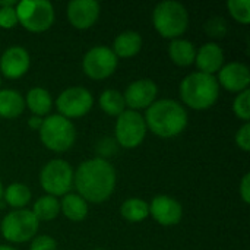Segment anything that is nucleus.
<instances>
[{
	"label": "nucleus",
	"mask_w": 250,
	"mask_h": 250,
	"mask_svg": "<svg viewBox=\"0 0 250 250\" xmlns=\"http://www.w3.org/2000/svg\"><path fill=\"white\" fill-rule=\"evenodd\" d=\"M78 195L85 202H105L116 188V170L104 158H91L79 164L73 173Z\"/></svg>",
	"instance_id": "f257e3e1"
},
{
	"label": "nucleus",
	"mask_w": 250,
	"mask_h": 250,
	"mask_svg": "<svg viewBox=\"0 0 250 250\" xmlns=\"http://www.w3.org/2000/svg\"><path fill=\"white\" fill-rule=\"evenodd\" d=\"M145 125L160 138H174L188 126V113L180 103L174 100L154 101L145 114Z\"/></svg>",
	"instance_id": "f03ea898"
},
{
	"label": "nucleus",
	"mask_w": 250,
	"mask_h": 250,
	"mask_svg": "<svg viewBox=\"0 0 250 250\" xmlns=\"http://www.w3.org/2000/svg\"><path fill=\"white\" fill-rule=\"evenodd\" d=\"M220 95V85L212 75L193 72L180 83L182 101L193 110H207L212 107Z\"/></svg>",
	"instance_id": "7ed1b4c3"
},
{
	"label": "nucleus",
	"mask_w": 250,
	"mask_h": 250,
	"mask_svg": "<svg viewBox=\"0 0 250 250\" xmlns=\"http://www.w3.org/2000/svg\"><path fill=\"white\" fill-rule=\"evenodd\" d=\"M152 23L161 37L176 40L186 32L189 25V13L179 1H161L152 12Z\"/></svg>",
	"instance_id": "20e7f679"
},
{
	"label": "nucleus",
	"mask_w": 250,
	"mask_h": 250,
	"mask_svg": "<svg viewBox=\"0 0 250 250\" xmlns=\"http://www.w3.org/2000/svg\"><path fill=\"white\" fill-rule=\"evenodd\" d=\"M41 142L45 148L54 152H64L75 144L76 130L72 122L60 114L45 117L38 129Z\"/></svg>",
	"instance_id": "39448f33"
},
{
	"label": "nucleus",
	"mask_w": 250,
	"mask_h": 250,
	"mask_svg": "<svg viewBox=\"0 0 250 250\" xmlns=\"http://www.w3.org/2000/svg\"><path fill=\"white\" fill-rule=\"evenodd\" d=\"M18 23L29 32H44L54 23V7L47 0H23L16 4Z\"/></svg>",
	"instance_id": "423d86ee"
},
{
	"label": "nucleus",
	"mask_w": 250,
	"mask_h": 250,
	"mask_svg": "<svg viewBox=\"0 0 250 250\" xmlns=\"http://www.w3.org/2000/svg\"><path fill=\"white\" fill-rule=\"evenodd\" d=\"M40 227V221L32 211L16 209L4 215L0 224V231L4 240L10 243H25L35 237Z\"/></svg>",
	"instance_id": "0eeeda50"
},
{
	"label": "nucleus",
	"mask_w": 250,
	"mask_h": 250,
	"mask_svg": "<svg viewBox=\"0 0 250 250\" xmlns=\"http://www.w3.org/2000/svg\"><path fill=\"white\" fill-rule=\"evenodd\" d=\"M40 183L50 196H64L73 186V168L64 160H51L42 167Z\"/></svg>",
	"instance_id": "6e6552de"
},
{
	"label": "nucleus",
	"mask_w": 250,
	"mask_h": 250,
	"mask_svg": "<svg viewBox=\"0 0 250 250\" xmlns=\"http://www.w3.org/2000/svg\"><path fill=\"white\" fill-rule=\"evenodd\" d=\"M146 135V125L144 117L133 110H125L117 116L116 122V139L123 148L139 146Z\"/></svg>",
	"instance_id": "1a4fd4ad"
},
{
	"label": "nucleus",
	"mask_w": 250,
	"mask_h": 250,
	"mask_svg": "<svg viewBox=\"0 0 250 250\" xmlns=\"http://www.w3.org/2000/svg\"><path fill=\"white\" fill-rule=\"evenodd\" d=\"M117 67V57L111 48L97 45L86 51L82 60V69L86 76L95 81L110 78Z\"/></svg>",
	"instance_id": "9d476101"
},
{
	"label": "nucleus",
	"mask_w": 250,
	"mask_h": 250,
	"mask_svg": "<svg viewBox=\"0 0 250 250\" xmlns=\"http://www.w3.org/2000/svg\"><path fill=\"white\" fill-rule=\"evenodd\" d=\"M94 105L92 94L82 86H72L64 89L56 100V107L60 116L66 119L83 117Z\"/></svg>",
	"instance_id": "9b49d317"
},
{
	"label": "nucleus",
	"mask_w": 250,
	"mask_h": 250,
	"mask_svg": "<svg viewBox=\"0 0 250 250\" xmlns=\"http://www.w3.org/2000/svg\"><path fill=\"white\" fill-rule=\"evenodd\" d=\"M157 94H158V88L154 81L138 79L126 88L123 98L126 105L130 107V110L136 111V110L148 108L155 101Z\"/></svg>",
	"instance_id": "f8f14e48"
},
{
	"label": "nucleus",
	"mask_w": 250,
	"mask_h": 250,
	"mask_svg": "<svg viewBox=\"0 0 250 250\" xmlns=\"http://www.w3.org/2000/svg\"><path fill=\"white\" fill-rule=\"evenodd\" d=\"M149 215H152V218L158 224L164 227H171L180 223L183 217V208L180 202H177L174 198L158 195L152 199L149 205Z\"/></svg>",
	"instance_id": "ddd939ff"
},
{
	"label": "nucleus",
	"mask_w": 250,
	"mask_h": 250,
	"mask_svg": "<svg viewBox=\"0 0 250 250\" xmlns=\"http://www.w3.org/2000/svg\"><path fill=\"white\" fill-rule=\"evenodd\" d=\"M31 64L29 53L19 45L9 47L0 57V70L9 79H18L23 76Z\"/></svg>",
	"instance_id": "4468645a"
},
{
	"label": "nucleus",
	"mask_w": 250,
	"mask_h": 250,
	"mask_svg": "<svg viewBox=\"0 0 250 250\" xmlns=\"http://www.w3.org/2000/svg\"><path fill=\"white\" fill-rule=\"evenodd\" d=\"M100 16V4L95 0H72L67 4V19L78 29L91 28Z\"/></svg>",
	"instance_id": "2eb2a0df"
},
{
	"label": "nucleus",
	"mask_w": 250,
	"mask_h": 250,
	"mask_svg": "<svg viewBox=\"0 0 250 250\" xmlns=\"http://www.w3.org/2000/svg\"><path fill=\"white\" fill-rule=\"evenodd\" d=\"M218 85L231 92H242L249 89L250 72L245 63L233 62L223 66L218 72Z\"/></svg>",
	"instance_id": "dca6fc26"
},
{
	"label": "nucleus",
	"mask_w": 250,
	"mask_h": 250,
	"mask_svg": "<svg viewBox=\"0 0 250 250\" xmlns=\"http://www.w3.org/2000/svg\"><path fill=\"white\" fill-rule=\"evenodd\" d=\"M195 63L199 72L214 76V73L220 72V69L224 66V53L218 44L207 42L196 50Z\"/></svg>",
	"instance_id": "f3484780"
},
{
	"label": "nucleus",
	"mask_w": 250,
	"mask_h": 250,
	"mask_svg": "<svg viewBox=\"0 0 250 250\" xmlns=\"http://www.w3.org/2000/svg\"><path fill=\"white\" fill-rule=\"evenodd\" d=\"M142 48V37L136 31H125L119 34L113 44V53L116 57L129 59L136 56Z\"/></svg>",
	"instance_id": "a211bd4d"
},
{
	"label": "nucleus",
	"mask_w": 250,
	"mask_h": 250,
	"mask_svg": "<svg viewBox=\"0 0 250 250\" xmlns=\"http://www.w3.org/2000/svg\"><path fill=\"white\" fill-rule=\"evenodd\" d=\"M168 56L174 64H177L180 67H186V66H190L192 63H195L196 48L190 41L176 38L168 45Z\"/></svg>",
	"instance_id": "6ab92c4d"
},
{
	"label": "nucleus",
	"mask_w": 250,
	"mask_h": 250,
	"mask_svg": "<svg viewBox=\"0 0 250 250\" xmlns=\"http://www.w3.org/2000/svg\"><path fill=\"white\" fill-rule=\"evenodd\" d=\"M25 105L31 110V113L37 117L47 116L51 111L53 107V100L51 95L47 89L35 86L28 91L26 98H25Z\"/></svg>",
	"instance_id": "aec40b11"
},
{
	"label": "nucleus",
	"mask_w": 250,
	"mask_h": 250,
	"mask_svg": "<svg viewBox=\"0 0 250 250\" xmlns=\"http://www.w3.org/2000/svg\"><path fill=\"white\" fill-rule=\"evenodd\" d=\"M25 108V100L15 89H0V117L16 119Z\"/></svg>",
	"instance_id": "412c9836"
},
{
	"label": "nucleus",
	"mask_w": 250,
	"mask_h": 250,
	"mask_svg": "<svg viewBox=\"0 0 250 250\" xmlns=\"http://www.w3.org/2000/svg\"><path fill=\"white\" fill-rule=\"evenodd\" d=\"M60 211L67 220L79 223L83 221L88 215V204L79 195L67 193L63 196V201L60 202Z\"/></svg>",
	"instance_id": "4be33fe9"
},
{
	"label": "nucleus",
	"mask_w": 250,
	"mask_h": 250,
	"mask_svg": "<svg viewBox=\"0 0 250 250\" xmlns=\"http://www.w3.org/2000/svg\"><path fill=\"white\" fill-rule=\"evenodd\" d=\"M59 212H60V202L57 201V198L50 195L38 198L32 208V214L38 221H51L59 215Z\"/></svg>",
	"instance_id": "5701e85b"
},
{
	"label": "nucleus",
	"mask_w": 250,
	"mask_h": 250,
	"mask_svg": "<svg viewBox=\"0 0 250 250\" xmlns=\"http://www.w3.org/2000/svg\"><path fill=\"white\" fill-rule=\"evenodd\" d=\"M4 201L9 207L15 209H23L31 201V190L23 183H12L3 190Z\"/></svg>",
	"instance_id": "b1692460"
},
{
	"label": "nucleus",
	"mask_w": 250,
	"mask_h": 250,
	"mask_svg": "<svg viewBox=\"0 0 250 250\" xmlns=\"http://www.w3.org/2000/svg\"><path fill=\"white\" fill-rule=\"evenodd\" d=\"M120 214L130 223H139L149 215V205L139 198H130L122 204Z\"/></svg>",
	"instance_id": "393cba45"
},
{
	"label": "nucleus",
	"mask_w": 250,
	"mask_h": 250,
	"mask_svg": "<svg viewBox=\"0 0 250 250\" xmlns=\"http://www.w3.org/2000/svg\"><path fill=\"white\" fill-rule=\"evenodd\" d=\"M100 107L108 116H120L126 108L123 94L119 92L117 89H105L100 95Z\"/></svg>",
	"instance_id": "a878e982"
},
{
	"label": "nucleus",
	"mask_w": 250,
	"mask_h": 250,
	"mask_svg": "<svg viewBox=\"0 0 250 250\" xmlns=\"http://www.w3.org/2000/svg\"><path fill=\"white\" fill-rule=\"evenodd\" d=\"M230 15L240 23L248 25L250 22V1L249 0H230L227 3Z\"/></svg>",
	"instance_id": "bb28decb"
},
{
	"label": "nucleus",
	"mask_w": 250,
	"mask_h": 250,
	"mask_svg": "<svg viewBox=\"0 0 250 250\" xmlns=\"http://www.w3.org/2000/svg\"><path fill=\"white\" fill-rule=\"evenodd\" d=\"M233 111L234 114L240 119L245 120L246 123H249L250 120V91H242L239 92V95L234 98L233 103Z\"/></svg>",
	"instance_id": "cd10ccee"
},
{
	"label": "nucleus",
	"mask_w": 250,
	"mask_h": 250,
	"mask_svg": "<svg viewBox=\"0 0 250 250\" xmlns=\"http://www.w3.org/2000/svg\"><path fill=\"white\" fill-rule=\"evenodd\" d=\"M18 25L16 6L13 7H0V28L10 29Z\"/></svg>",
	"instance_id": "c85d7f7f"
},
{
	"label": "nucleus",
	"mask_w": 250,
	"mask_h": 250,
	"mask_svg": "<svg viewBox=\"0 0 250 250\" xmlns=\"http://www.w3.org/2000/svg\"><path fill=\"white\" fill-rule=\"evenodd\" d=\"M57 249V243L53 237L41 234V236H35L29 250H56Z\"/></svg>",
	"instance_id": "c756f323"
},
{
	"label": "nucleus",
	"mask_w": 250,
	"mask_h": 250,
	"mask_svg": "<svg viewBox=\"0 0 250 250\" xmlns=\"http://www.w3.org/2000/svg\"><path fill=\"white\" fill-rule=\"evenodd\" d=\"M236 144L240 149L245 152H249L250 149V125L245 123L236 133Z\"/></svg>",
	"instance_id": "7c9ffc66"
},
{
	"label": "nucleus",
	"mask_w": 250,
	"mask_h": 250,
	"mask_svg": "<svg viewBox=\"0 0 250 250\" xmlns=\"http://www.w3.org/2000/svg\"><path fill=\"white\" fill-rule=\"evenodd\" d=\"M240 196L245 201V204L250 202V174H245L240 183Z\"/></svg>",
	"instance_id": "2f4dec72"
},
{
	"label": "nucleus",
	"mask_w": 250,
	"mask_h": 250,
	"mask_svg": "<svg viewBox=\"0 0 250 250\" xmlns=\"http://www.w3.org/2000/svg\"><path fill=\"white\" fill-rule=\"evenodd\" d=\"M41 123H42V119L41 117H37V116H32L29 120H28V126L31 127V129H40L41 127Z\"/></svg>",
	"instance_id": "473e14b6"
},
{
	"label": "nucleus",
	"mask_w": 250,
	"mask_h": 250,
	"mask_svg": "<svg viewBox=\"0 0 250 250\" xmlns=\"http://www.w3.org/2000/svg\"><path fill=\"white\" fill-rule=\"evenodd\" d=\"M0 250H15L13 248L10 246H4V245H0Z\"/></svg>",
	"instance_id": "72a5a7b5"
},
{
	"label": "nucleus",
	"mask_w": 250,
	"mask_h": 250,
	"mask_svg": "<svg viewBox=\"0 0 250 250\" xmlns=\"http://www.w3.org/2000/svg\"><path fill=\"white\" fill-rule=\"evenodd\" d=\"M3 199V185H1V182H0V201Z\"/></svg>",
	"instance_id": "f704fd0d"
},
{
	"label": "nucleus",
	"mask_w": 250,
	"mask_h": 250,
	"mask_svg": "<svg viewBox=\"0 0 250 250\" xmlns=\"http://www.w3.org/2000/svg\"><path fill=\"white\" fill-rule=\"evenodd\" d=\"M0 86H1V79H0Z\"/></svg>",
	"instance_id": "c9c22d12"
},
{
	"label": "nucleus",
	"mask_w": 250,
	"mask_h": 250,
	"mask_svg": "<svg viewBox=\"0 0 250 250\" xmlns=\"http://www.w3.org/2000/svg\"><path fill=\"white\" fill-rule=\"evenodd\" d=\"M94 250H104V249H94Z\"/></svg>",
	"instance_id": "e433bc0d"
}]
</instances>
